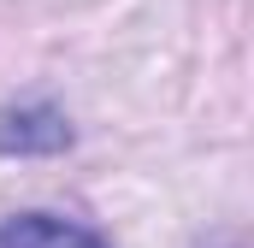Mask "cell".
<instances>
[{"label":"cell","mask_w":254,"mask_h":248,"mask_svg":"<svg viewBox=\"0 0 254 248\" xmlns=\"http://www.w3.org/2000/svg\"><path fill=\"white\" fill-rule=\"evenodd\" d=\"M0 248H107V237H95L89 225L54 219V213H18L0 225Z\"/></svg>","instance_id":"obj_1"},{"label":"cell","mask_w":254,"mask_h":248,"mask_svg":"<svg viewBox=\"0 0 254 248\" xmlns=\"http://www.w3.org/2000/svg\"><path fill=\"white\" fill-rule=\"evenodd\" d=\"M65 119L48 107H24V113H6L0 119V148L6 154H30V148H65Z\"/></svg>","instance_id":"obj_2"}]
</instances>
